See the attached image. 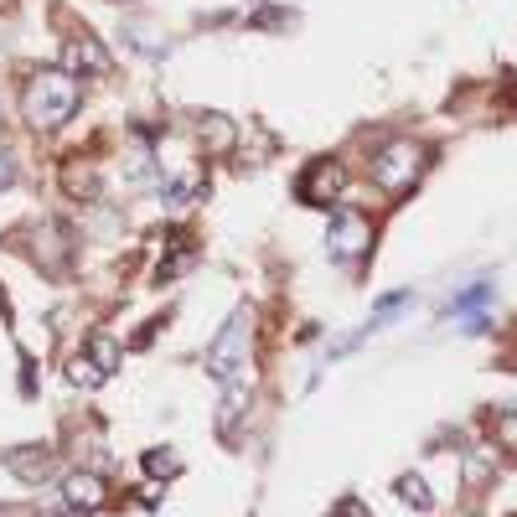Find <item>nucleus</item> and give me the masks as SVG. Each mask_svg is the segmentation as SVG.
Segmentation results:
<instances>
[{"label":"nucleus","mask_w":517,"mask_h":517,"mask_svg":"<svg viewBox=\"0 0 517 517\" xmlns=\"http://www.w3.org/2000/svg\"><path fill=\"white\" fill-rule=\"evenodd\" d=\"M83 99V88L68 68H42L32 73V83L21 88V114H26V125L32 130H57V125H68L73 109Z\"/></svg>","instance_id":"nucleus-1"},{"label":"nucleus","mask_w":517,"mask_h":517,"mask_svg":"<svg viewBox=\"0 0 517 517\" xmlns=\"http://www.w3.org/2000/svg\"><path fill=\"white\" fill-rule=\"evenodd\" d=\"M249 352H254V311L238 306V311L228 316V326H223L218 337H212V347H207V378L228 383V378H238V373H249Z\"/></svg>","instance_id":"nucleus-2"},{"label":"nucleus","mask_w":517,"mask_h":517,"mask_svg":"<svg viewBox=\"0 0 517 517\" xmlns=\"http://www.w3.org/2000/svg\"><path fill=\"white\" fill-rule=\"evenodd\" d=\"M424 161H430V150H424L419 140H409V135H399V140H388L373 156V181L388 197H404V192H414V181L424 176Z\"/></svg>","instance_id":"nucleus-3"},{"label":"nucleus","mask_w":517,"mask_h":517,"mask_svg":"<svg viewBox=\"0 0 517 517\" xmlns=\"http://www.w3.org/2000/svg\"><path fill=\"white\" fill-rule=\"evenodd\" d=\"M326 249L337 264H362L373 254V218L357 207H342L337 218H331V233H326Z\"/></svg>","instance_id":"nucleus-4"},{"label":"nucleus","mask_w":517,"mask_h":517,"mask_svg":"<svg viewBox=\"0 0 517 517\" xmlns=\"http://www.w3.org/2000/svg\"><path fill=\"white\" fill-rule=\"evenodd\" d=\"M342 192H347V166L331 161V156L311 161L306 171H300V181H295V197L306 202V207H331Z\"/></svg>","instance_id":"nucleus-5"},{"label":"nucleus","mask_w":517,"mask_h":517,"mask_svg":"<svg viewBox=\"0 0 517 517\" xmlns=\"http://www.w3.org/2000/svg\"><path fill=\"white\" fill-rule=\"evenodd\" d=\"M63 502L73 512H99L109 502V481L99 471H73V476H63Z\"/></svg>","instance_id":"nucleus-6"},{"label":"nucleus","mask_w":517,"mask_h":517,"mask_svg":"<svg viewBox=\"0 0 517 517\" xmlns=\"http://www.w3.org/2000/svg\"><path fill=\"white\" fill-rule=\"evenodd\" d=\"M6 466L21 476V481H32V486H42L52 471H57V455L47 450V445H16V450H6Z\"/></svg>","instance_id":"nucleus-7"},{"label":"nucleus","mask_w":517,"mask_h":517,"mask_svg":"<svg viewBox=\"0 0 517 517\" xmlns=\"http://www.w3.org/2000/svg\"><path fill=\"white\" fill-rule=\"evenodd\" d=\"M197 145L207 150V156H228V150L238 145V125H233L228 114L212 109V114H202V119H197Z\"/></svg>","instance_id":"nucleus-8"},{"label":"nucleus","mask_w":517,"mask_h":517,"mask_svg":"<svg viewBox=\"0 0 517 517\" xmlns=\"http://www.w3.org/2000/svg\"><path fill=\"white\" fill-rule=\"evenodd\" d=\"M63 63H68V73H73V78H78V73H94V78H104V73H109V52H104L94 37L83 32V37H73V42H68Z\"/></svg>","instance_id":"nucleus-9"},{"label":"nucleus","mask_w":517,"mask_h":517,"mask_svg":"<svg viewBox=\"0 0 517 517\" xmlns=\"http://www.w3.org/2000/svg\"><path fill=\"white\" fill-rule=\"evenodd\" d=\"M243 409H249V373H238V378L223 383V404H218V435H223V440H233Z\"/></svg>","instance_id":"nucleus-10"},{"label":"nucleus","mask_w":517,"mask_h":517,"mask_svg":"<svg viewBox=\"0 0 517 517\" xmlns=\"http://www.w3.org/2000/svg\"><path fill=\"white\" fill-rule=\"evenodd\" d=\"M99 166H88V161H68L63 166V192L73 197V202H94L99 197Z\"/></svg>","instance_id":"nucleus-11"},{"label":"nucleus","mask_w":517,"mask_h":517,"mask_svg":"<svg viewBox=\"0 0 517 517\" xmlns=\"http://www.w3.org/2000/svg\"><path fill=\"white\" fill-rule=\"evenodd\" d=\"M42 238H47V275H63L68 259H73V254H68V243H73L68 228H63V223H42Z\"/></svg>","instance_id":"nucleus-12"},{"label":"nucleus","mask_w":517,"mask_h":517,"mask_svg":"<svg viewBox=\"0 0 517 517\" xmlns=\"http://www.w3.org/2000/svg\"><path fill=\"white\" fill-rule=\"evenodd\" d=\"M393 492H399L409 507H419V512H430V507H435V497H430V481H424V476H414V471H404L399 481H393Z\"/></svg>","instance_id":"nucleus-13"},{"label":"nucleus","mask_w":517,"mask_h":517,"mask_svg":"<svg viewBox=\"0 0 517 517\" xmlns=\"http://www.w3.org/2000/svg\"><path fill=\"white\" fill-rule=\"evenodd\" d=\"M497 476V455L492 450H471L466 455V486H486Z\"/></svg>","instance_id":"nucleus-14"},{"label":"nucleus","mask_w":517,"mask_h":517,"mask_svg":"<svg viewBox=\"0 0 517 517\" xmlns=\"http://www.w3.org/2000/svg\"><path fill=\"white\" fill-rule=\"evenodd\" d=\"M492 440H497L502 455H517V409H507V414L492 419Z\"/></svg>","instance_id":"nucleus-15"},{"label":"nucleus","mask_w":517,"mask_h":517,"mask_svg":"<svg viewBox=\"0 0 517 517\" xmlns=\"http://www.w3.org/2000/svg\"><path fill=\"white\" fill-rule=\"evenodd\" d=\"M68 378H73L78 388H99V383H104V368H99L94 357H73V362H68Z\"/></svg>","instance_id":"nucleus-16"},{"label":"nucleus","mask_w":517,"mask_h":517,"mask_svg":"<svg viewBox=\"0 0 517 517\" xmlns=\"http://www.w3.org/2000/svg\"><path fill=\"white\" fill-rule=\"evenodd\" d=\"M88 357H94L99 368H104V378H109L119 368V342L114 337H94V342H88Z\"/></svg>","instance_id":"nucleus-17"},{"label":"nucleus","mask_w":517,"mask_h":517,"mask_svg":"<svg viewBox=\"0 0 517 517\" xmlns=\"http://www.w3.org/2000/svg\"><path fill=\"white\" fill-rule=\"evenodd\" d=\"M145 471H150V476H176V471H181L176 450H145Z\"/></svg>","instance_id":"nucleus-18"},{"label":"nucleus","mask_w":517,"mask_h":517,"mask_svg":"<svg viewBox=\"0 0 517 517\" xmlns=\"http://www.w3.org/2000/svg\"><path fill=\"white\" fill-rule=\"evenodd\" d=\"M486 300H492V285H471L466 295H455V300H450V311H455V316H466V311L486 306Z\"/></svg>","instance_id":"nucleus-19"},{"label":"nucleus","mask_w":517,"mask_h":517,"mask_svg":"<svg viewBox=\"0 0 517 517\" xmlns=\"http://www.w3.org/2000/svg\"><path fill=\"white\" fill-rule=\"evenodd\" d=\"M192 264H197V254H192V249H181L171 264H161V280H176V275H187Z\"/></svg>","instance_id":"nucleus-20"},{"label":"nucleus","mask_w":517,"mask_h":517,"mask_svg":"<svg viewBox=\"0 0 517 517\" xmlns=\"http://www.w3.org/2000/svg\"><path fill=\"white\" fill-rule=\"evenodd\" d=\"M331 517H373V512L362 507V497H342V502H337V512H331Z\"/></svg>","instance_id":"nucleus-21"},{"label":"nucleus","mask_w":517,"mask_h":517,"mask_svg":"<svg viewBox=\"0 0 517 517\" xmlns=\"http://www.w3.org/2000/svg\"><path fill=\"white\" fill-rule=\"evenodd\" d=\"M11 181H16V161H11V150H6V145H0V192H6V187H11Z\"/></svg>","instance_id":"nucleus-22"}]
</instances>
